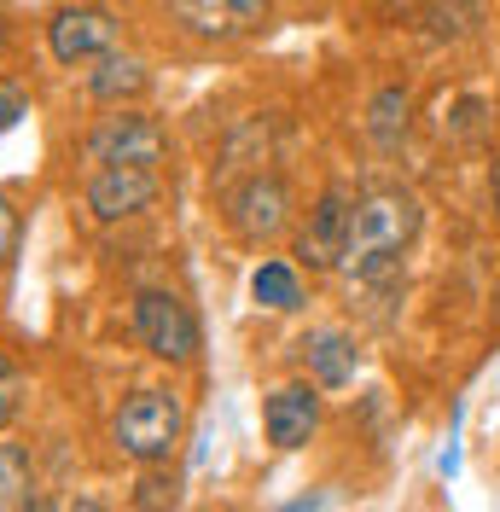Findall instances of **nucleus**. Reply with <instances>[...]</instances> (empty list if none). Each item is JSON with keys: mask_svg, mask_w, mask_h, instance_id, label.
<instances>
[{"mask_svg": "<svg viewBox=\"0 0 500 512\" xmlns=\"http://www.w3.org/2000/svg\"><path fill=\"white\" fill-rule=\"evenodd\" d=\"M262 431H268V443L274 448H309V437L320 431V384L314 379H285L274 396H268V408H262Z\"/></svg>", "mask_w": 500, "mask_h": 512, "instance_id": "10", "label": "nucleus"}, {"mask_svg": "<svg viewBox=\"0 0 500 512\" xmlns=\"http://www.w3.org/2000/svg\"><path fill=\"white\" fill-rule=\"evenodd\" d=\"M18 396H24V373H18V367L0 355V425L18 414Z\"/></svg>", "mask_w": 500, "mask_h": 512, "instance_id": "20", "label": "nucleus"}, {"mask_svg": "<svg viewBox=\"0 0 500 512\" xmlns=\"http://www.w3.org/2000/svg\"><path fill=\"white\" fill-rule=\"evenodd\" d=\"M297 350H303V367L320 390H349L355 373H361V350H355V338L344 326H314Z\"/></svg>", "mask_w": 500, "mask_h": 512, "instance_id": "11", "label": "nucleus"}, {"mask_svg": "<svg viewBox=\"0 0 500 512\" xmlns=\"http://www.w3.org/2000/svg\"><path fill=\"white\" fill-rule=\"evenodd\" d=\"M250 297L268 315H297L303 309V268L285 262V256H262L256 274H250Z\"/></svg>", "mask_w": 500, "mask_h": 512, "instance_id": "13", "label": "nucleus"}, {"mask_svg": "<svg viewBox=\"0 0 500 512\" xmlns=\"http://www.w3.org/2000/svg\"><path fill=\"white\" fill-rule=\"evenodd\" d=\"M349 204L338 187H326L314 198L309 222L297 227V245H291V262L297 268H309V274H332V268H344V245H349Z\"/></svg>", "mask_w": 500, "mask_h": 512, "instance_id": "8", "label": "nucleus"}, {"mask_svg": "<svg viewBox=\"0 0 500 512\" xmlns=\"http://www.w3.org/2000/svg\"><path fill=\"white\" fill-rule=\"evenodd\" d=\"M425 227V210L419 198L402 187H378L361 192L355 210H349V245H344V274L361 286V280H378V274H402V251L419 239Z\"/></svg>", "mask_w": 500, "mask_h": 512, "instance_id": "1", "label": "nucleus"}, {"mask_svg": "<svg viewBox=\"0 0 500 512\" xmlns=\"http://www.w3.org/2000/svg\"><path fill=\"white\" fill-rule=\"evenodd\" d=\"M187 437V402L163 384H146V390H128L111 414V443L117 454H128L134 466H157L169 460Z\"/></svg>", "mask_w": 500, "mask_h": 512, "instance_id": "2", "label": "nucleus"}, {"mask_svg": "<svg viewBox=\"0 0 500 512\" xmlns=\"http://www.w3.org/2000/svg\"><path fill=\"white\" fill-rule=\"evenodd\" d=\"M123 47V18L117 12H105L94 0H76V6H59L53 18H47V53L59 64H94L105 53H117Z\"/></svg>", "mask_w": 500, "mask_h": 512, "instance_id": "6", "label": "nucleus"}, {"mask_svg": "<svg viewBox=\"0 0 500 512\" xmlns=\"http://www.w3.org/2000/svg\"><path fill=\"white\" fill-rule=\"evenodd\" d=\"M88 99L94 105H128V99H140L146 88H152V70L134 59V53H105V59H94V70H88Z\"/></svg>", "mask_w": 500, "mask_h": 512, "instance_id": "12", "label": "nucleus"}, {"mask_svg": "<svg viewBox=\"0 0 500 512\" xmlns=\"http://www.w3.org/2000/svg\"><path fill=\"white\" fill-rule=\"evenodd\" d=\"M489 192H495V216H500V158H495V169H489Z\"/></svg>", "mask_w": 500, "mask_h": 512, "instance_id": "21", "label": "nucleus"}, {"mask_svg": "<svg viewBox=\"0 0 500 512\" xmlns=\"http://www.w3.org/2000/svg\"><path fill=\"white\" fill-rule=\"evenodd\" d=\"M0 53H6V18H0Z\"/></svg>", "mask_w": 500, "mask_h": 512, "instance_id": "22", "label": "nucleus"}, {"mask_svg": "<svg viewBox=\"0 0 500 512\" xmlns=\"http://www.w3.org/2000/svg\"><path fill=\"white\" fill-rule=\"evenodd\" d=\"M407 128H413V94H407L402 82L378 88L373 105H367V140H373L378 152H402Z\"/></svg>", "mask_w": 500, "mask_h": 512, "instance_id": "14", "label": "nucleus"}, {"mask_svg": "<svg viewBox=\"0 0 500 512\" xmlns=\"http://www.w3.org/2000/svg\"><path fill=\"white\" fill-rule=\"evenodd\" d=\"M163 158H169L163 123L134 111V105H111V117H99L82 134V163H94V169H105V163H152L157 169Z\"/></svg>", "mask_w": 500, "mask_h": 512, "instance_id": "4", "label": "nucleus"}, {"mask_svg": "<svg viewBox=\"0 0 500 512\" xmlns=\"http://www.w3.org/2000/svg\"><path fill=\"white\" fill-rule=\"evenodd\" d=\"M163 466H169V460H157V466H146V472H140V483H134V507H175V501H181V478H175V472H163Z\"/></svg>", "mask_w": 500, "mask_h": 512, "instance_id": "17", "label": "nucleus"}, {"mask_svg": "<svg viewBox=\"0 0 500 512\" xmlns=\"http://www.w3.org/2000/svg\"><path fill=\"white\" fill-rule=\"evenodd\" d=\"M35 501V460L24 443H0V512H30Z\"/></svg>", "mask_w": 500, "mask_h": 512, "instance_id": "16", "label": "nucleus"}, {"mask_svg": "<svg viewBox=\"0 0 500 512\" xmlns=\"http://www.w3.org/2000/svg\"><path fill=\"white\" fill-rule=\"evenodd\" d=\"M157 198H163V175H157L152 163H105L88 175V187H82V204H88V216L94 222H128V216H146Z\"/></svg>", "mask_w": 500, "mask_h": 512, "instance_id": "7", "label": "nucleus"}, {"mask_svg": "<svg viewBox=\"0 0 500 512\" xmlns=\"http://www.w3.org/2000/svg\"><path fill=\"white\" fill-rule=\"evenodd\" d=\"M187 35L204 41H239L274 18V0H157Z\"/></svg>", "mask_w": 500, "mask_h": 512, "instance_id": "9", "label": "nucleus"}, {"mask_svg": "<svg viewBox=\"0 0 500 512\" xmlns=\"http://www.w3.org/2000/svg\"><path fill=\"white\" fill-rule=\"evenodd\" d=\"M18 245H24V216L12 198H0V274L18 262Z\"/></svg>", "mask_w": 500, "mask_h": 512, "instance_id": "18", "label": "nucleus"}, {"mask_svg": "<svg viewBox=\"0 0 500 512\" xmlns=\"http://www.w3.org/2000/svg\"><path fill=\"white\" fill-rule=\"evenodd\" d=\"M419 24H425V41L454 47V41H471V35H477V24H483V6H477V0H425Z\"/></svg>", "mask_w": 500, "mask_h": 512, "instance_id": "15", "label": "nucleus"}, {"mask_svg": "<svg viewBox=\"0 0 500 512\" xmlns=\"http://www.w3.org/2000/svg\"><path fill=\"white\" fill-rule=\"evenodd\" d=\"M128 326H134V338L146 344V355L169 361V367H187V361H198V350H204V332H198L192 303L175 297V291H163V286L134 291Z\"/></svg>", "mask_w": 500, "mask_h": 512, "instance_id": "3", "label": "nucleus"}, {"mask_svg": "<svg viewBox=\"0 0 500 512\" xmlns=\"http://www.w3.org/2000/svg\"><path fill=\"white\" fill-rule=\"evenodd\" d=\"M24 117H30V99H24V88H18V82H0V134H12Z\"/></svg>", "mask_w": 500, "mask_h": 512, "instance_id": "19", "label": "nucleus"}, {"mask_svg": "<svg viewBox=\"0 0 500 512\" xmlns=\"http://www.w3.org/2000/svg\"><path fill=\"white\" fill-rule=\"evenodd\" d=\"M291 187L274 169H250L245 181L227 187V227L245 239V245H274L285 227H291Z\"/></svg>", "mask_w": 500, "mask_h": 512, "instance_id": "5", "label": "nucleus"}]
</instances>
